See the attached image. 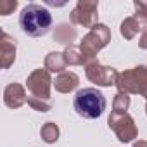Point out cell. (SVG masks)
<instances>
[{
	"label": "cell",
	"mask_w": 147,
	"mask_h": 147,
	"mask_svg": "<svg viewBox=\"0 0 147 147\" xmlns=\"http://www.w3.org/2000/svg\"><path fill=\"white\" fill-rule=\"evenodd\" d=\"M19 26L28 36H43L52 26V14L40 4H28L19 14Z\"/></svg>",
	"instance_id": "cell-1"
},
{
	"label": "cell",
	"mask_w": 147,
	"mask_h": 147,
	"mask_svg": "<svg viewBox=\"0 0 147 147\" xmlns=\"http://www.w3.org/2000/svg\"><path fill=\"white\" fill-rule=\"evenodd\" d=\"M73 107L78 116L85 119H97L106 111V97L95 87L82 88L73 99Z\"/></svg>",
	"instance_id": "cell-2"
},
{
	"label": "cell",
	"mask_w": 147,
	"mask_h": 147,
	"mask_svg": "<svg viewBox=\"0 0 147 147\" xmlns=\"http://www.w3.org/2000/svg\"><path fill=\"white\" fill-rule=\"evenodd\" d=\"M116 87H118V92H123L128 95L140 94L147 100V66L140 64L119 73Z\"/></svg>",
	"instance_id": "cell-3"
},
{
	"label": "cell",
	"mask_w": 147,
	"mask_h": 147,
	"mask_svg": "<svg viewBox=\"0 0 147 147\" xmlns=\"http://www.w3.org/2000/svg\"><path fill=\"white\" fill-rule=\"evenodd\" d=\"M109 42H111V30H109L106 24L99 23V24H95V26L82 38V42H80L78 47L82 49L83 55L87 57V61H88V64H90L92 61H95V55H97Z\"/></svg>",
	"instance_id": "cell-4"
},
{
	"label": "cell",
	"mask_w": 147,
	"mask_h": 147,
	"mask_svg": "<svg viewBox=\"0 0 147 147\" xmlns=\"http://www.w3.org/2000/svg\"><path fill=\"white\" fill-rule=\"evenodd\" d=\"M107 125L116 133L118 140L123 142V144L133 142L137 138V135H138L135 119L128 113H114V111H111V114L107 118Z\"/></svg>",
	"instance_id": "cell-5"
},
{
	"label": "cell",
	"mask_w": 147,
	"mask_h": 147,
	"mask_svg": "<svg viewBox=\"0 0 147 147\" xmlns=\"http://www.w3.org/2000/svg\"><path fill=\"white\" fill-rule=\"evenodd\" d=\"M69 19L73 24L92 30L95 24H99V2H95V0H78L75 9L69 14Z\"/></svg>",
	"instance_id": "cell-6"
},
{
	"label": "cell",
	"mask_w": 147,
	"mask_h": 147,
	"mask_svg": "<svg viewBox=\"0 0 147 147\" xmlns=\"http://www.w3.org/2000/svg\"><path fill=\"white\" fill-rule=\"evenodd\" d=\"M54 85V80L50 76V73L43 67L35 69L33 73H30L28 78H26V87L30 90V95L49 100L50 99V88Z\"/></svg>",
	"instance_id": "cell-7"
},
{
	"label": "cell",
	"mask_w": 147,
	"mask_h": 147,
	"mask_svg": "<svg viewBox=\"0 0 147 147\" xmlns=\"http://www.w3.org/2000/svg\"><path fill=\"white\" fill-rule=\"evenodd\" d=\"M85 75L97 87H113L118 82L119 73L116 71V67L104 66L99 61H92L90 64L85 66Z\"/></svg>",
	"instance_id": "cell-8"
},
{
	"label": "cell",
	"mask_w": 147,
	"mask_h": 147,
	"mask_svg": "<svg viewBox=\"0 0 147 147\" xmlns=\"http://www.w3.org/2000/svg\"><path fill=\"white\" fill-rule=\"evenodd\" d=\"M16 50H18L16 40L9 33L2 31L0 33V66H2V69H9L14 64Z\"/></svg>",
	"instance_id": "cell-9"
},
{
	"label": "cell",
	"mask_w": 147,
	"mask_h": 147,
	"mask_svg": "<svg viewBox=\"0 0 147 147\" xmlns=\"http://www.w3.org/2000/svg\"><path fill=\"white\" fill-rule=\"evenodd\" d=\"M28 102V95L26 90L21 83H9L4 88V104L11 109H19L21 106H24Z\"/></svg>",
	"instance_id": "cell-10"
},
{
	"label": "cell",
	"mask_w": 147,
	"mask_h": 147,
	"mask_svg": "<svg viewBox=\"0 0 147 147\" xmlns=\"http://www.w3.org/2000/svg\"><path fill=\"white\" fill-rule=\"evenodd\" d=\"M78 85H80V78L73 71H64L61 75H57L54 80V88L61 94H69L73 90H76Z\"/></svg>",
	"instance_id": "cell-11"
},
{
	"label": "cell",
	"mask_w": 147,
	"mask_h": 147,
	"mask_svg": "<svg viewBox=\"0 0 147 147\" xmlns=\"http://www.w3.org/2000/svg\"><path fill=\"white\" fill-rule=\"evenodd\" d=\"M145 28L142 26V23L135 18V16H130V18H125L119 24V33L125 40H133L138 33H144Z\"/></svg>",
	"instance_id": "cell-12"
},
{
	"label": "cell",
	"mask_w": 147,
	"mask_h": 147,
	"mask_svg": "<svg viewBox=\"0 0 147 147\" xmlns=\"http://www.w3.org/2000/svg\"><path fill=\"white\" fill-rule=\"evenodd\" d=\"M66 61H64V54L62 52H49L45 55V61H43V67L49 71V73H64L66 69Z\"/></svg>",
	"instance_id": "cell-13"
},
{
	"label": "cell",
	"mask_w": 147,
	"mask_h": 147,
	"mask_svg": "<svg viewBox=\"0 0 147 147\" xmlns=\"http://www.w3.org/2000/svg\"><path fill=\"white\" fill-rule=\"evenodd\" d=\"M75 38H76V30L67 23H61L54 30V42H57V43H62L67 47V45H73L71 42Z\"/></svg>",
	"instance_id": "cell-14"
},
{
	"label": "cell",
	"mask_w": 147,
	"mask_h": 147,
	"mask_svg": "<svg viewBox=\"0 0 147 147\" xmlns=\"http://www.w3.org/2000/svg\"><path fill=\"white\" fill-rule=\"evenodd\" d=\"M62 54H64V61H66L67 66H87L88 64L82 49L76 47V45H67Z\"/></svg>",
	"instance_id": "cell-15"
},
{
	"label": "cell",
	"mask_w": 147,
	"mask_h": 147,
	"mask_svg": "<svg viewBox=\"0 0 147 147\" xmlns=\"http://www.w3.org/2000/svg\"><path fill=\"white\" fill-rule=\"evenodd\" d=\"M59 135H61V130H59V126H57L55 123H52V121L45 123V125L42 126V130H40V137H42V140H43L45 144H55V142L59 140Z\"/></svg>",
	"instance_id": "cell-16"
},
{
	"label": "cell",
	"mask_w": 147,
	"mask_h": 147,
	"mask_svg": "<svg viewBox=\"0 0 147 147\" xmlns=\"http://www.w3.org/2000/svg\"><path fill=\"white\" fill-rule=\"evenodd\" d=\"M130 95L128 94H123V92H118L114 95V100H113V111L114 113H126L128 107H130Z\"/></svg>",
	"instance_id": "cell-17"
},
{
	"label": "cell",
	"mask_w": 147,
	"mask_h": 147,
	"mask_svg": "<svg viewBox=\"0 0 147 147\" xmlns=\"http://www.w3.org/2000/svg\"><path fill=\"white\" fill-rule=\"evenodd\" d=\"M28 104H30V107H33L38 113H49L52 109L49 100H43V99H38V97H33V95H28Z\"/></svg>",
	"instance_id": "cell-18"
},
{
	"label": "cell",
	"mask_w": 147,
	"mask_h": 147,
	"mask_svg": "<svg viewBox=\"0 0 147 147\" xmlns=\"http://www.w3.org/2000/svg\"><path fill=\"white\" fill-rule=\"evenodd\" d=\"M18 2L16 0H2L0 2V16H9L16 11Z\"/></svg>",
	"instance_id": "cell-19"
},
{
	"label": "cell",
	"mask_w": 147,
	"mask_h": 147,
	"mask_svg": "<svg viewBox=\"0 0 147 147\" xmlns=\"http://www.w3.org/2000/svg\"><path fill=\"white\" fill-rule=\"evenodd\" d=\"M133 7H135V14L147 16V0H135Z\"/></svg>",
	"instance_id": "cell-20"
},
{
	"label": "cell",
	"mask_w": 147,
	"mask_h": 147,
	"mask_svg": "<svg viewBox=\"0 0 147 147\" xmlns=\"http://www.w3.org/2000/svg\"><path fill=\"white\" fill-rule=\"evenodd\" d=\"M138 47L144 49V50H147V30L140 35V38H138Z\"/></svg>",
	"instance_id": "cell-21"
},
{
	"label": "cell",
	"mask_w": 147,
	"mask_h": 147,
	"mask_svg": "<svg viewBox=\"0 0 147 147\" xmlns=\"http://www.w3.org/2000/svg\"><path fill=\"white\" fill-rule=\"evenodd\" d=\"M133 147H147V140H137L133 142Z\"/></svg>",
	"instance_id": "cell-22"
},
{
	"label": "cell",
	"mask_w": 147,
	"mask_h": 147,
	"mask_svg": "<svg viewBox=\"0 0 147 147\" xmlns=\"http://www.w3.org/2000/svg\"><path fill=\"white\" fill-rule=\"evenodd\" d=\"M145 114H147V102H145Z\"/></svg>",
	"instance_id": "cell-23"
}]
</instances>
